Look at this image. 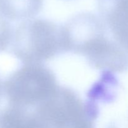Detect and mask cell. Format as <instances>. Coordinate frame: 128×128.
Listing matches in <instances>:
<instances>
[{
	"label": "cell",
	"instance_id": "obj_10",
	"mask_svg": "<svg viewBox=\"0 0 128 128\" xmlns=\"http://www.w3.org/2000/svg\"><path fill=\"white\" fill-rule=\"evenodd\" d=\"M2 81H1V80H0V91H1V87H2Z\"/></svg>",
	"mask_w": 128,
	"mask_h": 128
},
{
	"label": "cell",
	"instance_id": "obj_3",
	"mask_svg": "<svg viewBox=\"0 0 128 128\" xmlns=\"http://www.w3.org/2000/svg\"><path fill=\"white\" fill-rule=\"evenodd\" d=\"M64 52L84 56L96 40L108 34L100 16L90 12H81L62 25Z\"/></svg>",
	"mask_w": 128,
	"mask_h": 128
},
{
	"label": "cell",
	"instance_id": "obj_4",
	"mask_svg": "<svg viewBox=\"0 0 128 128\" xmlns=\"http://www.w3.org/2000/svg\"><path fill=\"white\" fill-rule=\"evenodd\" d=\"M92 68L112 72L128 71V52L106 34L95 41L84 55Z\"/></svg>",
	"mask_w": 128,
	"mask_h": 128
},
{
	"label": "cell",
	"instance_id": "obj_7",
	"mask_svg": "<svg viewBox=\"0 0 128 128\" xmlns=\"http://www.w3.org/2000/svg\"><path fill=\"white\" fill-rule=\"evenodd\" d=\"M43 0H0V16L7 21H26L41 10Z\"/></svg>",
	"mask_w": 128,
	"mask_h": 128
},
{
	"label": "cell",
	"instance_id": "obj_9",
	"mask_svg": "<svg viewBox=\"0 0 128 128\" xmlns=\"http://www.w3.org/2000/svg\"><path fill=\"white\" fill-rule=\"evenodd\" d=\"M106 128H128V117L113 121Z\"/></svg>",
	"mask_w": 128,
	"mask_h": 128
},
{
	"label": "cell",
	"instance_id": "obj_5",
	"mask_svg": "<svg viewBox=\"0 0 128 128\" xmlns=\"http://www.w3.org/2000/svg\"><path fill=\"white\" fill-rule=\"evenodd\" d=\"M97 7L110 37L128 52V0H97Z\"/></svg>",
	"mask_w": 128,
	"mask_h": 128
},
{
	"label": "cell",
	"instance_id": "obj_8",
	"mask_svg": "<svg viewBox=\"0 0 128 128\" xmlns=\"http://www.w3.org/2000/svg\"><path fill=\"white\" fill-rule=\"evenodd\" d=\"M13 30L8 21L0 16V52L10 47Z\"/></svg>",
	"mask_w": 128,
	"mask_h": 128
},
{
	"label": "cell",
	"instance_id": "obj_2",
	"mask_svg": "<svg viewBox=\"0 0 128 128\" xmlns=\"http://www.w3.org/2000/svg\"><path fill=\"white\" fill-rule=\"evenodd\" d=\"M59 86L52 70L43 64H23L2 82L0 100L18 107H33L49 98Z\"/></svg>",
	"mask_w": 128,
	"mask_h": 128
},
{
	"label": "cell",
	"instance_id": "obj_6",
	"mask_svg": "<svg viewBox=\"0 0 128 128\" xmlns=\"http://www.w3.org/2000/svg\"><path fill=\"white\" fill-rule=\"evenodd\" d=\"M119 84L113 72L102 71L98 80L88 91L86 100L98 106L100 104L111 103L117 98Z\"/></svg>",
	"mask_w": 128,
	"mask_h": 128
},
{
	"label": "cell",
	"instance_id": "obj_1",
	"mask_svg": "<svg viewBox=\"0 0 128 128\" xmlns=\"http://www.w3.org/2000/svg\"><path fill=\"white\" fill-rule=\"evenodd\" d=\"M10 47L23 64H42L64 52L62 26L44 19L23 21L13 30Z\"/></svg>",
	"mask_w": 128,
	"mask_h": 128
}]
</instances>
